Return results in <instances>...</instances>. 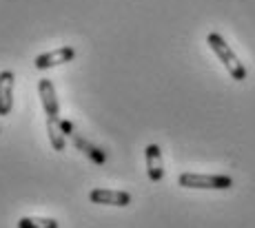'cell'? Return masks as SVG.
Returning <instances> with one entry per match:
<instances>
[{
	"label": "cell",
	"mask_w": 255,
	"mask_h": 228,
	"mask_svg": "<svg viewBox=\"0 0 255 228\" xmlns=\"http://www.w3.org/2000/svg\"><path fill=\"white\" fill-rule=\"evenodd\" d=\"M207 42H209L211 49H213L215 56L220 58V62L227 67V71L231 74L233 80H238V82L247 80V69H244V65L238 60V56H235L233 49L227 45V40H224L220 33H209V36H207Z\"/></svg>",
	"instance_id": "1"
},
{
	"label": "cell",
	"mask_w": 255,
	"mask_h": 228,
	"mask_svg": "<svg viewBox=\"0 0 255 228\" xmlns=\"http://www.w3.org/2000/svg\"><path fill=\"white\" fill-rule=\"evenodd\" d=\"M178 182L184 188H211V191H227L233 186V179L229 175H200V173H182Z\"/></svg>",
	"instance_id": "2"
},
{
	"label": "cell",
	"mask_w": 255,
	"mask_h": 228,
	"mask_svg": "<svg viewBox=\"0 0 255 228\" xmlns=\"http://www.w3.org/2000/svg\"><path fill=\"white\" fill-rule=\"evenodd\" d=\"M38 93H40V100H42V109H45V115H47V124L62 122L60 106H58V98H56V89H53V84H51L49 77H42V80L38 82Z\"/></svg>",
	"instance_id": "3"
},
{
	"label": "cell",
	"mask_w": 255,
	"mask_h": 228,
	"mask_svg": "<svg viewBox=\"0 0 255 228\" xmlns=\"http://www.w3.org/2000/svg\"><path fill=\"white\" fill-rule=\"evenodd\" d=\"M76 58V49L73 47H60V49H53V51H47L42 56H38L33 60V67L40 71L49 69V67H58V65H65V62H71Z\"/></svg>",
	"instance_id": "4"
},
{
	"label": "cell",
	"mask_w": 255,
	"mask_h": 228,
	"mask_svg": "<svg viewBox=\"0 0 255 228\" xmlns=\"http://www.w3.org/2000/svg\"><path fill=\"white\" fill-rule=\"evenodd\" d=\"M93 204H105V206H129L131 195L127 191H111V188H93L89 193Z\"/></svg>",
	"instance_id": "5"
},
{
	"label": "cell",
	"mask_w": 255,
	"mask_h": 228,
	"mask_svg": "<svg viewBox=\"0 0 255 228\" xmlns=\"http://www.w3.org/2000/svg\"><path fill=\"white\" fill-rule=\"evenodd\" d=\"M13 71H0V115H9L13 109Z\"/></svg>",
	"instance_id": "6"
},
{
	"label": "cell",
	"mask_w": 255,
	"mask_h": 228,
	"mask_svg": "<svg viewBox=\"0 0 255 228\" xmlns=\"http://www.w3.org/2000/svg\"><path fill=\"white\" fill-rule=\"evenodd\" d=\"M146 157V173H149L151 182H160L164 177V168H162V151L158 144H149L144 151Z\"/></svg>",
	"instance_id": "7"
},
{
	"label": "cell",
	"mask_w": 255,
	"mask_h": 228,
	"mask_svg": "<svg viewBox=\"0 0 255 228\" xmlns=\"http://www.w3.org/2000/svg\"><path fill=\"white\" fill-rule=\"evenodd\" d=\"M69 138H71V142L76 144V149H78V151H82V153H85L87 157L91 159V162H96V164H105V162H107V155H105V151H100V149H98V147H93V144H89L85 138H82V135H78L76 131H73V133L69 135Z\"/></svg>",
	"instance_id": "8"
},
{
	"label": "cell",
	"mask_w": 255,
	"mask_h": 228,
	"mask_svg": "<svg viewBox=\"0 0 255 228\" xmlns=\"http://www.w3.org/2000/svg\"><path fill=\"white\" fill-rule=\"evenodd\" d=\"M18 228H58V222L51 217H22Z\"/></svg>",
	"instance_id": "9"
}]
</instances>
